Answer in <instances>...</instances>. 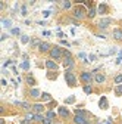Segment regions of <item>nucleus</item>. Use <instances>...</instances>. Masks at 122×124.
I'll use <instances>...</instances> for the list:
<instances>
[{
  "instance_id": "13",
  "label": "nucleus",
  "mask_w": 122,
  "mask_h": 124,
  "mask_svg": "<svg viewBox=\"0 0 122 124\" xmlns=\"http://www.w3.org/2000/svg\"><path fill=\"white\" fill-rule=\"evenodd\" d=\"M25 84L28 86V87H37V78L34 77V74H31V72H28L27 75H25Z\"/></svg>"
},
{
  "instance_id": "24",
  "label": "nucleus",
  "mask_w": 122,
  "mask_h": 124,
  "mask_svg": "<svg viewBox=\"0 0 122 124\" xmlns=\"http://www.w3.org/2000/svg\"><path fill=\"white\" fill-rule=\"evenodd\" d=\"M15 105L24 108V109H27V111H31V106H33L31 103H28V102H15Z\"/></svg>"
},
{
  "instance_id": "5",
  "label": "nucleus",
  "mask_w": 122,
  "mask_h": 124,
  "mask_svg": "<svg viewBox=\"0 0 122 124\" xmlns=\"http://www.w3.org/2000/svg\"><path fill=\"white\" fill-rule=\"evenodd\" d=\"M112 22H113L112 18H109V16H103V18H100V19L97 21V28H99L100 31H106Z\"/></svg>"
},
{
  "instance_id": "32",
  "label": "nucleus",
  "mask_w": 122,
  "mask_h": 124,
  "mask_svg": "<svg viewBox=\"0 0 122 124\" xmlns=\"http://www.w3.org/2000/svg\"><path fill=\"white\" fill-rule=\"evenodd\" d=\"M113 81H115L116 84H122V74H116L115 78H113Z\"/></svg>"
},
{
  "instance_id": "25",
  "label": "nucleus",
  "mask_w": 122,
  "mask_h": 124,
  "mask_svg": "<svg viewBox=\"0 0 122 124\" xmlns=\"http://www.w3.org/2000/svg\"><path fill=\"white\" fill-rule=\"evenodd\" d=\"M59 71H47V78L49 80H52V81H54L57 77H59V74H57Z\"/></svg>"
},
{
  "instance_id": "20",
  "label": "nucleus",
  "mask_w": 122,
  "mask_h": 124,
  "mask_svg": "<svg viewBox=\"0 0 122 124\" xmlns=\"http://www.w3.org/2000/svg\"><path fill=\"white\" fill-rule=\"evenodd\" d=\"M96 15H97V6L88 9V12H87V19H94Z\"/></svg>"
},
{
  "instance_id": "36",
  "label": "nucleus",
  "mask_w": 122,
  "mask_h": 124,
  "mask_svg": "<svg viewBox=\"0 0 122 124\" xmlns=\"http://www.w3.org/2000/svg\"><path fill=\"white\" fill-rule=\"evenodd\" d=\"M10 34H13V36H21V31H19V28H13L10 31Z\"/></svg>"
},
{
  "instance_id": "2",
  "label": "nucleus",
  "mask_w": 122,
  "mask_h": 124,
  "mask_svg": "<svg viewBox=\"0 0 122 124\" xmlns=\"http://www.w3.org/2000/svg\"><path fill=\"white\" fill-rule=\"evenodd\" d=\"M63 78H65V83L69 86V87H77L78 86V77L75 75V72L74 71H71V70H66L65 71V75H63Z\"/></svg>"
},
{
  "instance_id": "7",
  "label": "nucleus",
  "mask_w": 122,
  "mask_h": 124,
  "mask_svg": "<svg viewBox=\"0 0 122 124\" xmlns=\"http://www.w3.org/2000/svg\"><path fill=\"white\" fill-rule=\"evenodd\" d=\"M62 67L65 68V71L66 70H71V71H74V68L77 67V62H75V58L72 56V58H63L62 59Z\"/></svg>"
},
{
  "instance_id": "30",
  "label": "nucleus",
  "mask_w": 122,
  "mask_h": 124,
  "mask_svg": "<svg viewBox=\"0 0 122 124\" xmlns=\"http://www.w3.org/2000/svg\"><path fill=\"white\" fill-rule=\"evenodd\" d=\"M44 118H46V117H44V114H35V117H34V124H35V123L41 124Z\"/></svg>"
},
{
  "instance_id": "39",
  "label": "nucleus",
  "mask_w": 122,
  "mask_h": 124,
  "mask_svg": "<svg viewBox=\"0 0 122 124\" xmlns=\"http://www.w3.org/2000/svg\"><path fill=\"white\" fill-rule=\"evenodd\" d=\"M60 43H62V44H65V46H69V43H68L66 40H62V41H60Z\"/></svg>"
},
{
  "instance_id": "14",
  "label": "nucleus",
  "mask_w": 122,
  "mask_h": 124,
  "mask_svg": "<svg viewBox=\"0 0 122 124\" xmlns=\"http://www.w3.org/2000/svg\"><path fill=\"white\" fill-rule=\"evenodd\" d=\"M109 12H110V6H109L108 3H100V5L97 6V13L102 15V16L109 15Z\"/></svg>"
},
{
  "instance_id": "11",
  "label": "nucleus",
  "mask_w": 122,
  "mask_h": 124,
  "mask_svg": "<svg viewBox=\"0 0 122 124\" xmlns=\"http://www.w3.org/2000/svg\"><path fill=\"white\" fill-rule=\"evenodd\" d=\"M44 67L47 68V71H59V64L56 61H53V59H46V62H44Z\"/></svg>"
},
{
  "instance_id": "28",
  "label": "nucleus",
  "mask_w": 122,
  "mask_h": 124,
  "mask_svg": "<svg viewBox=\"0 0 122 124\" xmlns=\"http://www.w3.org/2000/svg\"><path fill=\"white\" fill-rule=\"evenodd\" d=\"M34 117H35V114H34L33 111H27V112L24 114V118H25V120H29V121H33V123H34Z\"/></svg>"
},
{
  "instance_id": "29",
  "label": "nucleus",
  "mask_w": 122,
  "mask_h": 124,
  "mask_svg": "<svg viewBox=\"0 0 122 124\" xmlns=\"http://www.w3.org/2000/svg\"><path fill=\"white\" fill-rule=\"evenodd\" d=\"M19 68H21L22 71H28V70H29V62H28V59H24V61L21 62Z\"/></svg>"
},
{
  "instance_id": "6",
  "label": "nucleus",
  "mask_w": 122,
  "mask_h": 124,
  "mask_svg": "<svg viewBox=\"0 0 122 124\" xmlns=\"http://www.w3.org/2000/svg\"><path fill=\"white\" fill-rule=\"evenodd\" d=\"M78 78L82 84H93V72H88V71H81Z\"/></svg>"
},
{
  "instance_id": "21",
  "label": "nucleus",
  "mask_w": 122,
  "mask_h": 124,
  "mask_svg": "<svg viewBox=\"0 0 122 124\" xmlns=\"http://www.w3.org/2000/svg\"><path fill=\"white\" fill-rule=\"evenodd\" d=\"M59 5H60V9L62 10H71L72 9V2H59Z\"/></svg>"
},
{
  "instance_id": "1",
  "label": "nucleus",
  "mask_w": 122,
  "mask_h": 124,
  "mask_svg": "<svg viewBox=\"0 0 122 124\" xmlns=\"http://www.w3.org/2000/svg\"><path fill=\"white\" fill-rule=\"evenodd\" d=\"M72 18L75 21H78V22L87 19V10H85V8L84 6H75L72 9Z\"/></svg>"
},
{
  "instance_id": "15",
  "label": "nucleus",
  "mask_w": 122,
  "mask_h": 124,
  "mask_svg": "<svg viewBox=\"0 0 122 124\" xmlns=\"http://www.w3.org/2000/svg\"><path fill=\"white\" fill-rule=\"evenodd\" d=\"M112 39L118 43H122V27H116L112 30Z\"/></svg>"
},
{
  "instance_id": "27",
  "label": "nucleus",
  "mask_w": 122,
  "mask_h": 124,
  "mask_svg": "<svg viewBox=\"0 0 122 124\" xmlns=\"http://www.w3.org/2000/svg\"><path fill=\"white\" fill-rule=\"evenodd\" d=\"M41 43H43V41H41L40 39H31V41H29V46H31V47H40Z\"/></svg>"
},
{
  "instance_id": "33",
  "label": "nucleus",
  "mask_w": 122,
  "mask_h": 124,
  "mask_svg": "<svg viewBox=\"0 0 122 124\" xmlns=\"http://www.w3.org/2000/svg\"><path fill=\"white\" fill-rule=\"evenodd\" d=\"M62 53H63V58H72V53H71V50H68V49H63Z\"/></svg>"
},
{
  "instance_id": "3",
  "label": "nucleus",
  "mask_w": 122,
  "mask_h": 124,
  "mask_svg": "<svg viewBox=\"0 0 122 124\" xmlns=\"http://www.w3.org/2000/svg\"><path fill=\"white\" fill-rule=\"evenodd\" d=\"M62 50H63V49L60 47V46H53L52 50H50V53H49V58L53 59V61H56V62L62 61V59H63V53H62Z\"/></svg>"
},
{
  "instance_id": "34",
  "label": "nucleus",
  "mask_w": 122,
  "mask_h": 124,
  "mask_svg": "<svg viewBox=\"0 0 122 124\" xmlns=\"http://www.w3.org/2000/svg\"><path fill=\"white\" fill-rule=\"evenodd\" d=\"M75 102V96H68L66 99H65V103L68 105V103H74Z\"/></svg>"
},
{
  "instance_id": "16",
  "label": "nucleus",
  "mask_w": 122,
  "mask_h": 124,
  "mask_svg": "<svg viewBox=\"0 0 122 124\" xmlns=\"http://www.w3.org/2000/svg\"><path fill=\"white\" fill-rule=\"evenodd\" d=\"M72 123H74V124H93L87 117H80V115H74Z\"/></svg>"
},
{
  "instance_id": "22",
  "label": "nucleus",
  "mask_w": 122,
  "mask_h": 124,
  "mask_svg": "<svg viewBox=\"0 0 122 124\" xmlns=\"http://www.w3.org/2000/svg\"><path fill=\"white\" fill-rule=\"evenodd\" d=\"M82 90H84L85 95H91V93H94L93 84H82Z\"/></svg>"
},
{
  "instance_id": "8",
  "label": "nucleus",
  "mask_w": 122,
  "mask_h": 124,
  "mask_svg": "<svg viewBox=\"0 0 122 124\" xmlns=\"http://www.w3.org/2000/svg\"><path fill=\"white\" fill-rule=\"evenodd\" d=\"M41 93H43V92H41L40 89H37V87H29L27 96L31 99V101H38V99L41 98Z\"/></svg>"
},
{
  "instance_id": "17",
  "label": "nucleus",
  "mask_w": 122,
  "mask_h": 124,
  "mask_svg": "<svg viewBox=\"0 0 122 124\" xmlns=\"http://www.w3.org/2000/svg\"><path fill=\"white\" fill-rule=\"evenodd\" d=\"M99 108L102 111H108L109 109V99L106 98V96H102L99 99Z\"/></svg>"
},
{
  "instance_id": "31",
  "label": "nucleus",
  "mask_w": 122,
  "mask_h": 124,
  "mask_svg": "<svg viewBox=\"0 0 122 124\" xmlns=\"http://www.w3.org/2000/svg\"><path fill=\"white\" fill-rule=\"evenodd\" d=\"M29 41H31V39H29L28 36H25V34L21 36V43L22 44H29Z\"/></svg>"
},
{
  "instance_id": "35",
  "label": "nucleus",
  "mask_w": 122,
  "mask_h": 124,
  "mask_svg": "<svg viewBox=\"0 0 122 124\" xmlns=\"http://www.w3.org/2000/svg\"><path fill=\"white\" fill-rule=\"evenodd\" d=\"M54 123H56V120H50V118H44L41 124H54Z\"/></svg>"
},
{
  "instance_id": "10",
  "label": "nucleus",
  "mask_w": 122,
  "mask_h": 124,
  "mask_svg": "<svg viewBox=\"0 0 122 124\" xmlns=\"http://www.w3.org/2000/svg\"><path fill=\"white\" fill-rule=\"evenodd\" d=\"M31 111L34 114H44L46 112V106L43 102H34L33 106H31Z\"/></svg>"
},
{
  "instance_id": "18",
  "label": "nucleus",
  "mask_w": 122,
  "mask_h": 124,
  "mask_svg": "<svg viewBox=\"0 0 122 124\" xmlns=\"http://www.w3.org/2000/svg\"><path fill=\"white\" fill-rule=\"evenodd\" d=\"M40 101H41L43 103H50V102L53 101V98H52V95H50V93H47V92H43V93H41V98H40Z\"/></svg>"
},
{
  "instance_id": "12",
  "label": "nucleus",
  "mask_w": 122,
  "mask_h": 124,
  "mask_svg": "<svg viewBox=\"0 0 122 124\" xmlns=\"http://www.w3.org/2000/svg\"><path fill=\"white\" fill-rule=\"evenodd\" d=\"M93 81L96 84H104L108 81V77H106V74H103V72H96V74H93Z\"/></svg>"
},
{
  "instance_id": "37",
  "label": "nucleus",
  "mask_w": 122,
  "mask_h": 124,
  "mask_svg": "<svg viewBox=\"0 0 122 124\" xmlns=\"http://www.w3.org/2000/svg\"><path fill=\"white\" fill-rule=\"evenodd\" d=\"M3 25H5V27H10V25H12V22H10L9 19H3Z\"/></svg>"
},
{
  "instance_id": "9",
  "label": "nucleus",
  "mask_w": 122,
  "mask_h": 124,
  "mask_svg": "<svg viewBox=\"0 0 122 124\" xmlns=\"http://www.w3.org/2000/svg\"><path fill=\"white\" fill-rule=\"evenodd\" d=\"M52 47H53V46H52L49 41H43V43L40 44V47H38V53H40V55H49L50 50H52Z\"/></svg>"
},
{
  "instance_id": "4",
  "label": "nucleus",
  "mask_w": 122,
  "mask_h": 124,
  "mask_svg": "<svg viewBox=\"0 0 122 124\" xmlns=\"http://www.w3.org/2000/svg\"><path fill=\"white\" fill-rule=\"evenodd\" d=\"M57 117L60 120H63V121H69L71 117H72V112L68 109L66 106H59L57 108Z\"/></svg>"
},
{
  "instance_id": "38",
  "label": "nucleus",
  "mask_w": 122,
  "mask_h": 124,
  "mask_svg": "<svg viewBox=\"0 0 122 124\" xmlns=\"http://www.w3.org/2000/svg\"><path fill=\"white\" fill-rule=\"evenodd\" d=\"M19 124H34V123H33V121H29V120H25V118H24Z\"/></svg>"
},
{
  "instance_id": "23",
  "label": "nucleus",
  "mask_w": 122,
  "mask_h": 124,
  "mask_svg": "<svg viewBox=\"0 0 122 124\" xmlns=\"http://www.w3.org/2000/svg\"><path fill=\"white\" fill-rule=\"evenodd\" d=\"M74 114L75 115H80V117H87V118H90L91 115H90V112L87 111V109H75L74 111Z\"/></svg>"
},
{
  "instance_id": "19",
  "label": "nucleus",
  "mask_w": 122,
  "mask_h": 124,
  "mask_svg": "<svg viewBox=\"0 0 122 124\" xmlns=\"http://www.w3.org/2000/svg\"><path fill=\"white\" fill-rule=\"evenodd\" d=\"M44 117H46V118H50V120H56V118H57V111L47 109V111L44 112Z\"/></svg>"
},
{
  "instance_id": "26",
  "label": "nucleus",
  "mask_w": 122,
  "mask_h": 124,
  "mask_svg": "<svg viewBox=\"0 0 122 124\" xmlns=\"http://www.w3.org/2000/svg\"><path fill=\"white\" fill-rule=\"evenodd\" d=\"M113 93H115L116 98H121L122 96V84H116L115 89H113Z\"/></svg>"
}]
</instances>
